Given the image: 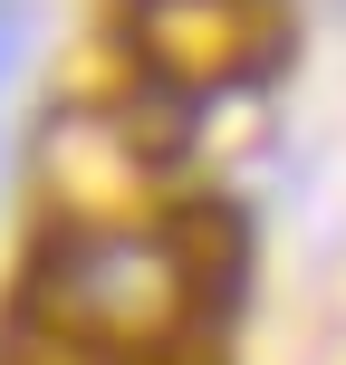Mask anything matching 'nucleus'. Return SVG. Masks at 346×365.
<instances>
[{"label": "nucleus", "mask_w": 346, "mask_h": 365, "mask_svg": "<svg viewBox=\"0 0 346 365\" xmlns=\"http://www.w3.org/2000/svg\"><path fill=\"white\" fill-rule=\"evenodd\" d=\"M240 250L250 240L221 202H173L154 221H49L19 269L10 327L96 365H173L221 317Z\"/></svg>", "instance_id": "1"}, {"label": "nucleus", "mask_w": 346, "mask_h": 365, "mask_svg": "<svg viewBox=\"0 0 346 365\" xmlns=\"http://www.w3.org/2000/svg\"><path fill=\"white\" fill-rule=\"evenodd\" d=\"M126 48L145 96L164 106H212L240 77L270 68L279 0H126Z\"/></svg>", "instance_id": "2"}, {"label": "nucleus", "mask_w": 346, "mask_h": 365, "mask_svg": "<svg viewBox=\"0 0 346 365\" xmlns=\"http://www.w3.org/2000/svg\"><path fill=\"white\" fill-rule=\"evenodd\" d=\"M19 58H29V0H0V96H10Z\"/></svg>", "instance_id": "3"}]
</instances>
